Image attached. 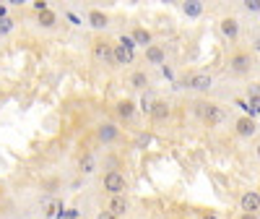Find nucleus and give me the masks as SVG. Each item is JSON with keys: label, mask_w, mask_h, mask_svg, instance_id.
Wrapping results in <instances>:
<instances>
[{"label": "nucleus", "mask_w": 260, "mask_h": 219, "mask_svg": "<svg viewBox=\"0 0 260 219\" xmlns=\"http://www.w3.org/2000/svg\"><path fill=\"white\" fill-rule=\"evenodd\" d=\"M104 191L110 193V196H125V191H128L125 175L117 172V170H110V172L104 175Z\"/></svg>", "instance_id": "nucleus-1"}, {"label": "nucleus", "mask_w": 260, "mask_h": 219, "mask_svg": "<svg viewBox=\"0 0 260 219\" xmlns=\"http://www.w3.org/2000/svg\"><path fill=\"white\" fill-rule=\"evenodd\" d=\"M195 113L201 115L208 125H219L224 120V110L219 104H211V102H198L195 104Z\"/></svg>", "instance_id": "nucleus-2"}, {"label": "nucleus", "mask_w": 260, "mask_h": 219, "mask_svg": "<svg viewBox=\"0 0 260 219\" xmlns=\"http://www.w3.org/2000/svg\"><path fill=\"white\" fill-rule=\"evenodd\" d=\"M250 68H252V55L250 52H234L232 58H229V71H232L234 76L250 73Z\"/></svg>", "instance_id": "nucleus-3"}, {"label": "nucleus", "mask_w": 260, "mask_h": 219, "mask_svg": "<svg viewBox=\"0 0 260 219\" xmlns=\"http://www.w3.org/2000/svg\"><path fill=\"white\" fill-rule=\"evenodd\" d=\"M112 47H115V44H110V42H104V39H97V42H94V58H97L99 63H104V66H112V68H115Z\"/></svg>", "instance_id": "nucleus-4"}, {"label": "nucleus", "mask_w": 260, "mask_h": 219, "mask_svg": "<svg viewBox=\"0 0 260 219\" xmlns=\"http://www.w3.org/2000/svg\"><path fill=\"white\" fill-rule=\"evenodd\" d=\"M234 131H237L239 138H252V136L257 133V123H255L250 115H242V118L234 123Z\"/></svg>", "instance_id": "nucleus-5"}, {"label": "nucleus", "mask_w": 260, "mask_h": 219, "mask_svg": "<svg viewBox=\"0 0 260 219\" xmlns=\"http://www.w3.org/2000/svg\"><path fill=\"white\" fill-rule=\"evenodd\" d=\"M239 206H242V214H257V211H260V193H257V191L242 193Z\"/></svg>", "instance_id": "nucleus-6"}, {"label": "nucleus", "mask_w": 260, "mask_h": 219, "mask_svg": "<svg viewBox=\"0 0 260 219\" xmlns=\"http://www.w3.org/2000/svg\"><path fill=\"white\" fill-rule=\"evenodd\" d=\"M213 86V78H211V73H193L190 78H188V89H193V91H208Z\"/></svg>", "instance_id": "nucleus-7"}, {"label": "nucleus", "mask_w": 260, "mask_h": 219, "mask_svg": "<svg viewBox=\"0 0 260 219\" xmlns=\"http://www.w3.org/2000/svg\"><path fill=\"white\" fill-rule=\"evenodd\" d=\"M86 21H89V26H91V29L102 31V29L110 26V16H107L104 11H99V8H91V11L86 13Z\"/></svg>", "instance_id": "nucleus-8"}, {"label": "nucleus", "mask_w": 260, "mask_h": 219, "mask_svg": "<svg viewBox=\"0 0 260 219\" xmlns=\"http://www.w3.org/2000/svg\"><path fill=\"white\" fill-rule=\"evenodd\" d=\"M97 138L102 141V144H112V141L120 138V128L115 123H102L99 128H97Z\"/></svg>", "instance_id": "nucleus-9"}, {"label": "nucleus", "mask_w": 260, "mask_h": 219, "mask_svg": "<svg viewBox=\"0 0 260 219\" xmlns=\"http://www.w3.org/2000/svg\"><path fill=\"white\" fill-rule=\"evenodd\" d=\"M130 209V203L125 196H110V201H107V211H110L112 216H122V214H128Z\"/></svg>", "instance_id": "nucleus-10"}, {"label": "nucleus", "mask_w": 260, "mask_h": 219, "mask_svg": "<svg viewBox=\"0 0 260 219\" xmlns=\"http://www.w3.org/2000/svg\"><path fill=\"white\" fill-rule=\"evenodd\" d=\"M221 34L229 39V42H234L239 37V21L234 19V16H226V19H221Z\"/></svg>", "instance_id": "nucleus-11"}, {"label": "nucleus", "mask_w": 260, "mask_h": 219, "mask_svg": "<svg viewBox=\"0 0 260 219\" xmlns=\"http://www.w3.org/2000/svg\"><path fill=\"white\" fill-rule=\"evenodd\" d=\"M148 115L154 123H164L166 118H169V104H166L164 99H154V104H151L148 110Z\"/></svg>", "instance_id": "nucleus-12"}, {"label": "nucleus", "mask_w": 260, "mask_h": 219, "mask_svg": "<svg viewBox=\"0 0 260 219\" xmlns=\"http://www.w3.org/2000/svg\"><path fill=\"white\" fill-rule=\"evenodd\" d=\"M164 60H166V55H164V50L159 44H148L146 47V63L148 66H164Z\"/></svg>", "instance_id": "nucleus-13"}, {"label": "nucleus", "mask_w": 260, "mask_h": 219, "mask_svg": "<svg viewBox=\"0 0 260 219\" xmlns=\"http://www.w3.org/2000/svg\"><path fill=\"white\" fill-rule=\"evenodd\" d=\"M115 110H117V118L125 120V123H130L135 118V102H130V99H120Z\"/></svg>", "instance_id": "nucleus-14"}, {"label": "nucleus", "mask_w": 260, "mask_h": 219, "mask_svg": "<svg viewBox=\"0 0 260 219\" xmlns=\"http://www.w3.org/2000/svg\"><path fill=\"white\" fill-rule=\"evenodd\" d=\"M130 39H133V44L135 47H146L151 44V31L148 29H143V26H133V34H130Z\"/></svg>", "instance_id": "nucleus-15"}, {"label": "nucleus", "mask_w": 260, "mask_h": 219, "mask_svg": "<svg viewBox=\"0 0 260 219\" xmlns=\"http://www.w3.org/2000/svg\"><path fill=\"white\" fill-rule=\"evenodd\" d=\"M112 58H115V66H128V63H133V52H128L122 44L112 47Z\"/></svg>", "instance_id": "nucleus-16"}, {"label": "nucleus", "mask_w": 260, "mask_h": 219, "mask_svg": "<svg viewBox=\"0 0 260 219\" xmlns=\"http://www.w3.org/2000/svg\"><path fill=\"white\" fill-rule=\"evenodd\" d=\"M130 86L138 89V91H146V89H148V76H146V71H133V73H130Z\"/></svg>", "instance_id": "nucleus-17"}, {"label": "nucleus", "mask_w": 260, "mask_h": 219, "mask_svg": "<svg viewBox=\"0 0 260 219\" xmlns=\"http://www.w3.org/2000/svg\"><path fill=\"white\" fill-rule=\"evenodd\" d=\"M37 21H39V26H42V29H52V26L57 24V13L47 8V11H42V13L37 16Z\"/></svg>", "instance_id": "nucleus-18"}, {"label": "nucleus", "mask_w": 260, "mask_h": 219, "mask_svg": "<svg viewBox=\"0 0 260 219\" xmlns=\"http://www.w3.org/2000/svg\"><path fill=\"white\" fill-rule=\"evenodd\" d=\"M94 167H97L94 156H83V159H81V172H86V175H91V172H94Z\"/></svg>", "instance_id": "nucleus-19"}, {"label": "nucleus", "mask_w": 260, "mask_h": 219, "mask_svg": "<svg viewBox=\"0 0 260 219\" xmlns=\"http://www.w3.org/2000/svg\"><path fill=\"white\" fill-rule=\"evenodd\" d=\"M247 115L252 118V115H260V97H250V102H247Z\"/></svg>", "instance_id": "nucleus-20"}, {"label": "nucleus", "mask_w": 260, "mask_h": 219, "mask_svg": "<svg viewBox=\"0 0 260 219\" xmlns=\"http://www.w3.org/2000/svg\"><path fill=\"white\" fill-rule=\"evenodd\" d=\"M242 8H244V11H250V13H260V0H244Z\"/></svg>", "instance_id": "nucleus-21"}, {"label": "nucleus", "mask_w": 260, "mask_h": 219, "mask_svg": "<svg viewBox=\"0 0 260 219\" xmlns=\"http://www.w3.org/2000/svg\"><path fill=\"white\" fill-rule=\"evenodd\" d=\"M11 29H13V21H11V19H0V34H8Z\"/></svg>", "instance_id": "nucleus-22"}, {"label": "nucleus", "mask_w": 260, "mask_h": 219, "mask_svg": "<svg viewBox=\"0 0 260 219\" xmlns=\"http://www.w3.org/2000/svg\"><path fill=\"white\" fill-rule=\"evenodd\" d=\"M151 104H154V99H151L148 94H143V99H141V110H143V113H148V110H151Z\"/></svg>", "instance_id": "nucleus-23"}, {"label": "nucleus", "mask_w": 260, "mask_h": 219, "mask_svg": "<svg viewBox=\"0 0 260 219\" xmlns=\"http://www.w3.org/2000/svg\"><path fill=\"white\" fill-rule=\"evenodd\" d=\"M185 13H188V16H198V13H201V3H193V6H185Z\"/></svg>", "instance_id": "nucleus-24"}, {"label": "nucleus", "mask_w": 260, "mask_h": 219, "mask_svg": "<svg viewBox=\"0 0 260 219\" xmlns=\"http://www.w3.org/2000/svg\"><path fill=\"white\" fill-rule=\"evenodd\" d=\"M247 97H260V84H250L247 86Z\"/></svg>", "instance_id": "nucleus-25"}, {"label": "nucleus", "mask_w": 260, "mask_h": 219, "mask_svg": "<svg viewBox=\"0 0 260 219\" xmlns=\"http://www.w3.org/2000/svg\"><path fill=\"white\" fill-rule=\"evenodd\" d=\"M148 141H151V136H148V133L138 136V146H148Z\"/></svg>", "instance_id": "nucleus-26"}, {"label": "nucleus", "mask_w": 260, "mask_h": 219, "mask_svg": "<svg viewBox=\"0 0 260 219\" xmlns=\"http://www.w3.org/2000/svg\"><path fill=\"white\" fill-rule=\"evenodd\" d=\"M97 219H117V216H112V214H110V211H102V214H99V216H97Z\"/></svg>", "instance_id": "nucleus-27"}, {"label": "nucleus", "mask_w": 260, "mask_h": 219, "mask_svg": "<svg viewBox=\"0 0 260 219\" xmlns=\"http://www.w3.org/2000/svg\"><path fill=\"white\" fill-rule=\"evenodd\" d=\"M6 13H8V8H6V6H0V19H6Z\"/></svg>", "instance_id": "nucleus-28"}, {"label": "nucleus", "mask_w": 260, "mask_h": 219, "mask_svg": "<svg viewBox=\"0 0 260 219\" xmlns=\"http://www.w3.org/2000/svg\"><path fill=\"white\" fill-rule=\"evenodd\" d=\"M239 219H257V214H242Z\"/></svg>", "instance_id": "nucleus-29"}, {"label": "nucleus", "mask_w": 260, "mask_h": 219, "mask_svg": "<svg viewBox=\"0 0 260 219\" xmlns=\"http://www.w3.org/2000/svg\"><path fill=\"white\" fill-rule=\"evenodd\" d=\"M203 219H219V216H216V214H206Z\"/></svg>", "instance_id": "nucleus-30"}, {"label": "nucleus", "mask_w": 260, "mask_h": 219, "mask_svg": "<svg viewBox=\"0 0 260 219\" xmlns=\"http://www.w3.org/2000/svg\"><path fill=\"white\" fill-rule=\"evenodd\" d=\"M255 50H257V52H260V39H257V42H255Z\"/></svg>", "instance_id": "nucleus-31"}, {"label": "nucleus", "mask_w": 260, "mask_h": 219, "mask_svg": "<svg viewBox=\"0 0 260 219\" xmlns=\"http://www.w3.org/2000/svg\"><path fill=\"white\" fill-rule=\"evenodd\" d=\"M255 151H257V159H260V144H257V149H255Z\"/></svg>", "instance_id": "nucleus-32"}]
</instances>
